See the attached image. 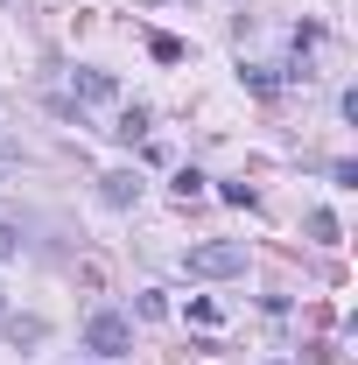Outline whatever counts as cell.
I'll use <instances>...</instances> for the list:
<instances>
[{
	"instance_id": "1",
	"label": "cell",
	"mask_w": 358,
	"mask_h": 365,
	"mask_svg": "<svg viewBox=\"0 0 358 365\" xmlns=\"http://www.w3.org/2000/svg\"><path fill=\"white\" fill-rule=\"evenodd\" d=\"M183 267L197 274V281H225V274H246V246H239V239H204V246H190V253H183Z\"/></svg>"
},
{
	"instance_id": "2",
	"label": "cell",
	"mask_w": 358,
	"mask_h": 365,
	"mask_svg": "<svg viewBox=\"0 0 358 365\" xmlns=\"http://www.w3.org/2000/svg\"><path fill=\"white\" fill-rule=\"evenodd\" d=\"M85 351L91 359H127V351H134V323L120 317V309H98V317L85 323Z\"/></svg>"
},
{
	"instance_id": "3",
	"label": "cell",
	"mask_w": 358,
	"mask_h": 365,
	"mask_svg": "<svg viewBox=\"0 0 358 365\" xmlns=\"http://www.w3.org/2000/svg\"><path fill=\"white\" fill-rule=\"evenodd\" d=\"M98 197H106L113 211H127V204H140V176L134 169H113V176H98Z\"/></svg>"
},
{
	"instance_id": "4",
	"label": "cell",
	"mask_w": 358,
	"mask_h": 365,
	"mask_svg": "<svg viewBox=\"0 0 358 365\" xmlns=\"http://www.w3.org/2000/svg\"><path fill=\"white\" fill-rule=\"evenodd\" d=\"M71 91H78L85 106H106V98H113V78H106V71H71Z\"/></svg>"
},
{
	"instance_id": "5",
	"label": "cell",
	"mask_w": 358,
	"mask_h": 365,
	"mask_svg": "<svg viewBox=\"0 0 358 365\" xmlns=\"http://www.w3.org/2000/svg\"><path fill=\"white\" fill-rule=\"evenodd\" d=\"M148 56H155V63H183L190 49H183V36H148Z\"/></svg>"
},
{
	"instance_id": "6",
	"label": "cell",
	"mask_w": 358,
	"mask_h": 365,
	"mask_svg": "<svg viewBox=\"0 0 358 365\" xmlns=\"http://www.w3.org/2000/svg\"><path fill=\"white\" fill-rule=\"evenodd\" d=\"M7 337H14V344H43V317H14Z\"/></svg>"
},
{
	"instance_id": "7",
	"label": "cell",
	"mask_w": 358,
	"mask_h": 365,
	"mask_svg": "<svg viewBox=\"0 0 358 365\" xmlns=\"http://www.w3.org/2000/svg\"><path fill=\"white\" fill-rule=\"evenodd\" d=\"M113 134H120V140H140V134H148V113H140V106H134V113H120V127H113Z\"/></svg>"
},
{
	"instance_id": "8",
	"label": "cell",
	"mask_w": 358,
	"mask_h": 365,
	"mask_svg": "<svg viewBox=\"0 0 358 365\" xmlns=\"http://www.w3.org/2000/svg\"><path fill=\"white\" fill-rule=\"evenodd\" d=\"M310 239H323V246H337V218H330V211H310Z\"/></svg>"
},
{
	"instance_id": "9",
	"label": "cell",
	"mask_w": 358,
	"mask_h": 365,
	"mask_svg": "<svg viewBox=\"0 0 358 365\" xmlns=\"http://www.w3.org/2000/svg\"><path fill=\"white\" fill-rule=\"evenodd\" d=\"M246 85H253V91H260V98H267V91L281 85V78H274V63H253V71H246Z\"/></svg>"
},
{
	"instance_id": "10",
	"label": "cell",
	"mask_w": 358,
	"mask_h": 365,
	"mask_svg": "<svg viewBox=\"0 0 358 365\" xmlns=\"http://www.w3.org/2000/svg\"><path fill=\"white\" fill-rule=\"evenodd\" d=\"M225 204H239V211H253L260 197H253V182H225Z\"/></svg>"
},
{
	"instance_id": "11",
	"label": "cell",
	"mask_w": 358,
	"mask_h": 365,
	"mask_svg": "<svg viewBox=\"0 0 358 365\" xmlns=\"http://www.w3.org/2000/svg\"><path fill=\"white\" fill-rule=\"evenodd\" d=\"M197 190H204V176H197V169H176V197H183V204H190Z\"/></svg>"
},
{
	"instance_id": "12",
	"label": "cell",
	"mask_w": 358,
	"mask_h": 365,
	"mask_svg": "<svg viewBox=\"0 0 358 365\" xmlns=\"http://www.w3.org/2000/svg\"><path fill=\"white\" fill-rule=\"evenodd\" d=\"M14 253H21V232H14V225H0V260H14Z\"/></svg>"
},
{
	"instance_id": "13",
	"label": "cell",
	"mask_w": 358,
	"mask_h": 365,
	"mask_svg": "<svg viewBox=\"0 0 358 365\" xmlns=\"http://www.w3.org/2000/svg\"><path fill=\"white\" fill-rule=\"evenodd\" d=\"M267 365H295V359H267Z\"/></svg>"
},
{
	"instance_id": "14",
	"label": "cell",
	"mask_w": 358,
	"mask_h": 365,
	"mask_svg": "<svg viewBox=\"0 0 358 365\" xmlns=\"http://www.w3.org/2000/svg\"><path fill=\"white\" fill-rule=\"evenodd\" d=\"M148 7H155V0H148Z\"/></svg>"
},
{
	"instance_id": "15",
	"label": "cell",
	"mask_w": 358,
	"mask_h": 365,
	"mask_svg": "<svg viewBox=\"0 0 358 365\" xmlns=\"http://www.w3.org/2000/svg\"><path fill=\"white\" fill-rule=\"evenodd\" d=\"M0 155H7V148H0Z\"/></svg>"
}]
</instances>
